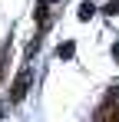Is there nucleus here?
Segmentation results:
<instances>
[{
	"label": "nucleus",
	"mask_w": 119,
	"mask_h": 122,
	"mask_svg": "<svg viewBox=\"0 0 119 122\" xmlns=\"http://www.w3.org/2000/svg\"><path fill=\"white\" fill-rule=\"evenodd\" d=\"M46 3H53V0H46Z\"/></svg>",
	"instance_id": "5"
},
{
	"label": "nucleus",
	"mask_w": 119,
	"mask_h": 122,
	"mask_svg": "<svg viewBox=\"0 0 119 122\" xmlns=\"http://www.w3.org/2000/svg\"><path fill=\"white\" fill-rule=\"evenodd\" d=\"M27 89H30V69H23L17 76V82H13V92H10V102H20L23 96H27Z\"/></svg>",
	"instance_id": "1"
},
{
	"label": "nucleus",
	"mask_w": 119,
	"mask_h": 122,
	"mask_svg": "<svg viewBox=\"0 0 119 122\" xmlns=\"http://www.w3.org/2000/svg\"><path fill=\"white\" fill-rule=\"evenodd\" d=\"M93 13H96V7H93V3H89V0H86V3H83V7H79V20H89V17H93Z\"/></svg>",
	"instance_id": "2"
},
{
	"label": "nucleus",
	"mask_w": 119,
	"mask_h": 122,
	"mask_svg": "<svg viewBox=\"0 0 119 122\" xmlns=\"http://www.w3.org/2000/svg\"><path fill=\"white\" fill-rule=\"evenodd\" d=\"M73 50H76L73 43H63V46H60V60H70V56H73Z\"/></svg>",
	"instance_id": "3"
},
{
	"label": "nucleus",
	"mask_w": 119,
	"mask_h": 122,
	"mask_svg": "<svg viewBox=\"0 0 119 122\" xmlns=\"http://www.w3.org/2000/svg\"><path fill=\"white\" fill-rule=\"evenodd\" d=\"M106 13H109V17H116V13H119V0H113V3H106Z\"/></svg>",
	"instance_id": "4"
}]
</instances>
